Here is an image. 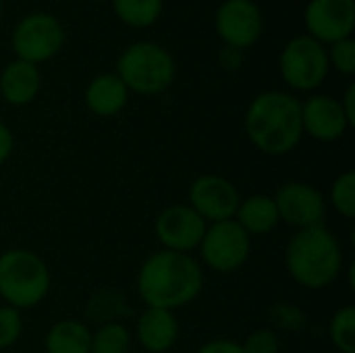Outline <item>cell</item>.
<instances>
[{"label": "cell", "instance_id": "6da1fadb", "mask_svg": "<svg viewBox=\"0 0 355 353\" xmlns=\"http://www.w3.org/2000/svg\"><path fill=\"white\" fill-rule=\"evenodd\" d=\"M204 268L191 254L160 250L150 254L137 273V293L146 308L179 310L200 298Z\"/></svg>", "mask_w": 355, "mask_h": 353}, {"label": "cell", "instance_id": "7a4b0ae2", "mask_svg": "<svg viewBox=\"0 0 355 353\" xmlns=\"http://www.w3.org/2000/svg\"><path fill=\"white\" fill-rule=\"evenodd\" d=\"M245 131L250 141L268 156L293 152L302 137V102L283 92H264L248 108Z\"/></svg>", "mask_w": 355, "mask_h": 353}, {"label": "cell", "instance_id": "3957f363", "mask_svg": "<svg viewBox=\"0 0 355 353\" xmlns=\"http://www.w3.org/2000/svg\"><path fill=\"white\" fill-rule=\"evenodd\" d=\"M285 266L289 277L304 289H327L343 270L341 243L324 225L295 231L285 250Z\"/></svg>", "mask_w": 355, "mask_h": 353}, {"label": "cell", "instance_id": "277c9868", "mask_svg": "<svg viewBox=\"0 0 355 353\" xmlns=\"http://www.w3.org/2000/svg\"><path fill=\"white\" fill-rule=\"evenodd\" d=\"M50 268L35 252L10 248L0 254V298L19 312L40 306L50 293Z\"/></svg>", "mask_w": 355, "mask_h": 353}, {"label": "cell", "instance_id": "5b68a950", "mask_svg": "<svg viewBox=\"0 0 355 353\" xmlns=\"http://www.w3.org/2000/svg\"><path fill=\"white\" fill-rule=\"evenodd\" d=\"M175 77V62L171 54L150 42L133 44L119 60V79L127 89L137 94H160Z\"/></svg>", "mask_w": 355, "mask_h": 353}, {"label": "cell", "instance_id": "8992f818", "mask_svg": "<svg viewBox=\"0 0 355 353\" xmlns=\"http://www.w3.org/2000/svg\"><path fill=\"white\" fill-rule=\"evenodd\" d=\"M198 252L206 268L212 273L231 275L243 268L250 260L252 237L235 223V218L212 223L206 227Z\"/></svg>", "mask_w": 355, "mask_h": 353}, {"label": "cell", "instance_id": "52a82bcc", "mask_svg": "<svg viewBox=\"0 0 355 353\" xmlns=\"http://www.w3.org/2000/svg\"><path fill=\"white\" fill-rule=\"evenodd\" d=\"M281 223L302 231L310 227L324 225L327 216V198L318 187L306 181H287L272 196Z\"/></svg>", "mask_w": 355, "mask_h": 353}, {"label": "cell", "instance_id": "ba28073f", "mask_svg": "<svg viewBox=\"0 0 355 353\" xmlns=\"http://www.w3.org/2000/svg\"><path fill=\"white\" fill-rule=\"evenodd\" d=\"M329 71V58L320 42L314 37H295L281 56L283 79L302 92L318 87Z\"/></svg>", "mask_w": 355, "mask_h": 353}, {"label": "cell", "instance_id": "9c48e42d", "mask_svg": "<svg viewBox=\"0 0 355 353\" xmlns=\"http://www.w3.org/2000/svg\"><path fill=\"white\" fill-rule=\"evenodd\" d=\"M208 223L189 206L173 204L166 206L154 221V233L162 250L191 254L200 248Z\"/></svg>", "mask_w": 355, "mask_h": 353}, {"label": "cell", "instance_id": "30bf717a", "mask_svg": "<svg viewBox=\"0 0 355 353\" xmlns=\"http://www.w3.org/2000/svg\"><path fill=\"white\" fill-rule=\"evenodd\" d=\"M241 193L233 181L220 175H200L189 185V206L208 223H223L235 218Z\"/></svg>", "mask_w": 355, "mask_h": 353}, {"label": "cell", "instance_id": "8fae6325", "mask_svg": "<svg viewBox=\"0 0 355 353\" xmlns=\"http://www.w3.org/2000/svg\"><path fill=\"white\" fill-rule=\"evenodd\" d=\"M12 46L19 60L31 64L48 60L62 46V27L50 15H31L17 27Z\"/></svg>", "mask_w": 355, "mask_h": 353}, {"label": "cell", "instance_id": "7c38bea8", "mask_svg": "<svg viewBox=\"0 0 355 353\" xmlns=\"http://www.w3.org/2000/svg\"><path fill=\"white\" fill-rule=\"evenodd\" d=\"M306 23L316 42H341L355 23L354 0H312L306 10Z\"/></svg>", "mask_w": 355, "mask_h": 353}, {"label": "cell", "instance_id": "4fadbf2b", "mask_svg": "<svg viewBox=\"0 0 355 353\" xmlns=\"http://www.w3.org/2000/svg\"><path fill=\"white\" fill-rule=\"evenodd\" d=\"M302 127L312 139L337 141L345 135L349 123L339 100L329 96H312L302 104Z\"/></svg>", "mask_w": 355, "mask_h": 353}, {"label": "cell", "instance_id": "5bb4252c", "mask_svg": "<svg viewBox=\"0 0 355 353\" xmlns=\"http://www.w3.org/2000/svg\"><path fill=\"white\" fill-rule=\"evenodd\" d=\"M216 29L231 48L250 46L258 40L262 31L260 10L250 0H229L218 10Z\"/></svg>", "mask_w": 355, "mask_h": 353}, {"label": "cell", "instance_id": "9a60e30c", "mask_svg": "<svg viewBox=\"0 0 355 353\" xmlns=\"http://www.w3.org/2000/svg\"><path fill=\"white\" fill-rule=\"evenodd\" d=\"M135 339L148 353H166L179 339V322L175 312L160 308H144L135 322Z\"/></svg>", "mask_w": 355, "mask_h": 353}, {"label": "cell", "instance_id": "2e32d148", "mask_svg": "<svg viewBox=\"0 0 355 353\" xmlns=\"http://www.w3.org/2000/svg\"><path fill=\"white\" fill-rule=\"evenodd\" d=\"M235 223L250 237H260V235H268L270 231H275L281 218H279L272 196L256 193L250 198H241L239 208L235 212Z\"/></svg>", "mask_w": 355, "mask_h": 353}, {"label": "cell", "instance_id": "e0dca14e", "mask_svg": "<svg viewBox=\"0 0 355 353\" xmlns=\"http://www.w3.org/2000/svg\"><path fill=\"white\" fill-rule=\"evenodd\" d=\"M0 92L8 104H29L40 92V73L35 64L25 60L10 62L0 77Z\"/></svg>", "mask_w": 355, "mask_h": 353}, {"label": "cell", "instance_id": "ac0fdd59", "mask_svg": "<svg viewBox=\"0 0 355 353\" xmlns=\"http://www.w3.org/2000/svg\"><path fill=\"white\" fill-rule=\"evenodd\" d=\"M129 89L119 75H100L85 89V104L98 117H112L127 104Z\"/></svg>", "mask_w": 355, "mask_h": 353}, {"label": "cell", "instance_id": "d6986e66", "mask_svg": "<svg viewBox=\"0 0 355 353\" xmlns=\"http://www.w3.org/2000/svg\"><path fill=\"white\" fill-rule=\"evenodd\" d=\"M92 331L83 320L62 318L54 322L44 339L46 353H89Z\"/></svg>", "mask_w": 355, "mask_h": 353}, {"label": "cell", "instance_id": "ffe728a7", "mask_svg": "<svg viewBox=\"0 0 355 353\" xmlns=\"http://www.w3.org/2000/svg\"><path fill=\"white\" fill-rule=\"evenodd\" d=\"M125 314H131V308L127 306L125 295L119 293L116 289L98 291L96 295L87 300V306H85V318L98 325L121 322L119 318H123Z\"/></svg>", "mask_w": 355, "mask_h": 353}, {"label": "cell", "instance_id": "44dd1931", "mask_svg": "<svg viewBox=\"0 0 355 353\" xmlns=\"http://www.w3.org/2000/svg\"><path fill=\"white\" fill-rule=\"evenodd\" d=\"M131 333L123 322H106L92 331L89 353H129Z\"/></svg>", "mask_w": 355, "mask_h": 353}, {"label": "cell", "instance_id": "7402d4cb", "mask_svg": "<svg viewBox=\"0 0 355 353\" xmlns=\"http://www.w3.org/2000/svg\"><path fill=\"white\" fill-rule=\"evenodd\" d=\"M329 339L339 353H355V308H339L329 322Z\"/></svg>", "mask_w": 355, "mask_h": 353}, {"label": "cell", "instance_id": "603a6c76", "mask_svg": "<svg viewBox=\"0 0 355 353\" xmlns=\"http://www.w3.org/2000/svg\"><path fill=\"white\" fill-rule=\"evenodd\" d=\"M114 8L125 23L144 27L158 19L162 0H114Z\"/></svg>", "mask_w": 355, "mask_h": 353}, {"label": "cell", "instance_id": "cb8c5ba5", "mask_svg": "<svg viewBox=\"0 0 355 353\" xmlns=\"http://www.w3.org/2000/svg\"><path fill=\"white\" fill-rule=\"evenodd\" d=\"M343 218L354 221L355 218V173L345 171L341 173L329 191V202Z\"/></svg>", "mask_w": 355, "mask_h": 353}, {"label": "cell", "instance_id": "d4e9b609", "mask_svg": "<svg viewBox=\"0 0 355 353\" xmlns=\"http://www.w3.org/2000/svg\"><path fill=\"white\" fill-rule=\"evenodd\" d=\"M270 316V325L279 331H289V333H297L306 327V314L293 306V304H287V302H279L270 308L268 312Z\"/></svg>", "mask_w": 355, "mask_h": 353}, {"label": "cell", "instance_id": "484cf974", "mask_svg": "<svg viewBox=\"0 0 355 353\" xmlns=\"http://www.w3.org/2000/svg\"><path fill=\"white\" fill-rule=\"evenodd\" d=\"M23 335V316L10 306H0V352L12 347Z\"/></svg>", "mask_w": 355, "mask_h": 353}, {"label": "cell", "instance_id": "4316f807", "mask_svg": "<svg viewBox=\"0 0 355 353\" xmlns=\"http://www.w3.org/2000/svg\"><path fill=\"white\" fill-rule=\"evenodd\" d=\"M245 353H279L281 339L272 329H256L241 343Z\"/></svg>", "mask_w": 355, "mask_h": 353}, {"label": "cell", "instance_id": "83f0119b", "mask_svg": "<svg viewBox=\"0 0 355 353\" xmlns=\"http://www.w3.org/2000/svg\"><path fill=\"white\" fill-rule=\"evenodd\" d=\"M331 58L335 62V67L345 73V75H352L355 71V42L345 37L341 42H335L333 46V52H331Z\"/></svg>", "mask_w": 355, "mask_h": 353}, {"label": "cell", "instance_id": "f1b7e54d", "mask_svg": "<svg viewBox=\"0 0 355 353\" xmlns=\"http://www.w3.org/2000/svg\"><path fill=\"white\" fill-rule=\"evenodd\" d=\"M196 353H245L239 341L233 339H212L204 343Z\"/></svg>", "mask_w": 355, "mask_h": 353}, {"label": "cell", "instance_id": "f546056e", "mask_svg": "<svg viewBox=\"0 0 355 353\" xmlns=\"http://www.w3.org/2000/svg\"><path fill=\"white\" fill-rule=\"evenodd\" d=\"M12 150H15V137H12V131H10L4 123H0V166L10 158Z\"/></svg>", "mask_w": 355, "mask_h": 353}, {"label": "cell", "instance_id": "4dcf8cb0", "mask_svg": "<svg viewBox=\"0 0 355 353\" xmlns=\"http://www.w3.org/2000/svg\"><path fill=\"white\" fill-rule=\"evenodd\" d=\"M341 108H343V112H345V119H347L349 127H354L355 125V85L354 83L347 87V92H345V100L341 102Z\"/></svg>", "mask_w": 355, "mask_h": 353}]
</instances>
